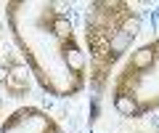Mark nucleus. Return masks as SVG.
Segmentation results:
<instances>
[{
    "mask_svg": "<svg viewBox=\"0 0 159 133\" xmlns=\"http://www.w3.org/2000/svg\"><path fill=\"white\" fill-rule=\"evenodd\" d=\"M0 115H3V93H0Z\"/></svg>",
    "mask_w": 159,
    "mask_h": 133,
    "instance_id": "nucleus-6",
    "label": "nucleus"
},
{
    "mask_svg": "<svg viewBox=\"0 0 159 133\" xmlns=\"http://www.w3.org/2000/svg\"><path fill=\"white\" fill-rule=\"evenodd\" d=\"M111 107L122 120H141L159 109V35L135 48L114 75Z\"/></svg>",
    "mask_w": 159,
    "mask_h": 133,
    "instance_id": "nucleus-3",
    "label": "nucleus"
},
{
    "mask_svg": "<svg viewBox=\"0 0 159 133\" xmlns=\"http://www.w3.org/2000/svg\"><path fill=\"white\" fill-rule=\"evenodd\" d=\"M6 21L32 80L53 98H74L88 88V59L69 13L53 0H11Z\"/></svg>",
    "mask_w": 159,
    "mask_h": 133,
    "instance_id": "nucleus-1",
    "label": "nucleus"
},
{
    "mask_svg": "<svg viewBox=\"0 0 159 133\" xmlns=\"http://www.w3.org/2000/svg\"><path fill=\"white\" fill-rule=\"evenodd\" d=\"M0 133H66L51 112L40 107H19L0 122Z\"/></svg>",
    "mask_w": 159,
    "mask_h": 133,
    "instance_id": "nucleus-4",
    "label": "nucleus"
},
{
    "mask_svg": "<svg viewBox=\"0 0 159 133\" xmlns=\"http://www.w3.org/2000/svg\"><path fill=\"white\" fill-rule=\"evenodd\" d=\"M32 72L27 61L16 53H6L0 61V93L6 98H24L32 91Z\"/></svg>",
    "mask_w": 159,
    "mask_h": 133,
    "instance_id": "nucleus-5",
    "label": "nucleus"
},
{
    "mask_svg": "<svg viewBox=\"0 0 159 133\" xmlns=\"http://www.w3.org/2000/svg\"><path fill=\"white\" fill-rule=\"evenodd\" d=\"M143 19L133 3L125 0H96L85 11V59H88V85L96 93L111 80V72L130 53L135 37L141 35Z\"/></svg>",
    "mask_w": 159,
    "mask_h": 133,
    "instance_id": "nucleus-2",
    "label": "nucleus"
}]
</instances>
